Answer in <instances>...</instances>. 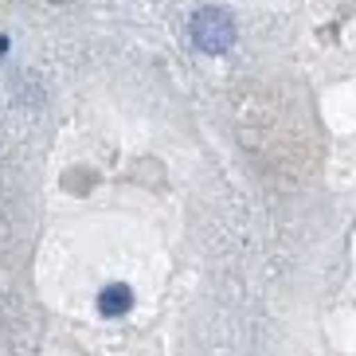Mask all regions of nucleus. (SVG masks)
Masks as SVG:
<instances>
[{
  "mask_svg": "<svg viewBox=\"0 0 356 356\" xmlns=\"http://www.w3.org/2000/svg\"><path fill=\"white\" fill-rule=\"evenodd\" d=\"M192 32V43H196L204 55H223L235 43V20H231V12L223 8H200L188 24Z\"/></svg>",
  "mask_w": 356,
  "mask_h": 356,
  "instance_id": "nucleus-1",
  "label": "nucleus"
},
{
  "mask_svg": "<svg viewBox=\"0 0 356 356\" xmlns=\"http://www.w3.org/2000/svg\"><path fill=\"white\" fill-rule=\"evenodd\" d=\"M134 305V290L126 282H110L102 293H98V314L102 317H122Z\"/></svg>",
  "mask_w": 356,
  "mask_h": 356,
  "instance_id": "nucleus-2",
  "label": "nucleus"
},
{
  "mask_svg": "<svg viewBox=\"0 0 356 356\" xmlns=\"http://www.w3.org/2000/svg\"><path fill=\"white\" fill-rule=\"evenodd\" d=\"M4 51H8V40H4V35H0V55H4Z\"/></svg>",
  "mask_w": 356,
  "mask_h": 356,
  "instance_id": "nucleus-3",
  "label": "nucleus"
}]
</instances>
